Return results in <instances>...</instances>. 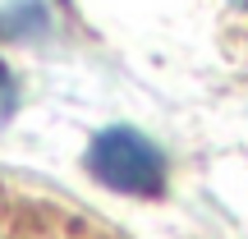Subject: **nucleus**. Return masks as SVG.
I'll use <instances>...</instances> for the list:
<instances>
[{
  "label": "nucleus",
  "mask_w": 248,
  "mask_h": 239,
  "mask_svg": "<svg viewBox=\"0 0 248 239\" xmlns=\"http://www.w3.org/2000/svg\"><path fill=\"white\" fill-rule=\"evenodd\" d=\"M88 170L110 193H129V198H156L166 189V157L138 129H124V124L101 129L92 138Z\"/></svg>",
  "instance_id": "1"
},
{
  "label": "nucleus",
  "mask_w": 248,
  "mask_h": 239,
  "mask_svg": "<svg viewBox=\"0 0 248 239\" xmlns=\"http://www.w3.org/2000/svg\"><path fill=\"white\" fill-rule=\"evenodd\" d=\"M14 101H18V88H14V74H9V64L0 60V124L14 115Z\"/></svg>",
  "instance_id": "2"
}]
</instances>
